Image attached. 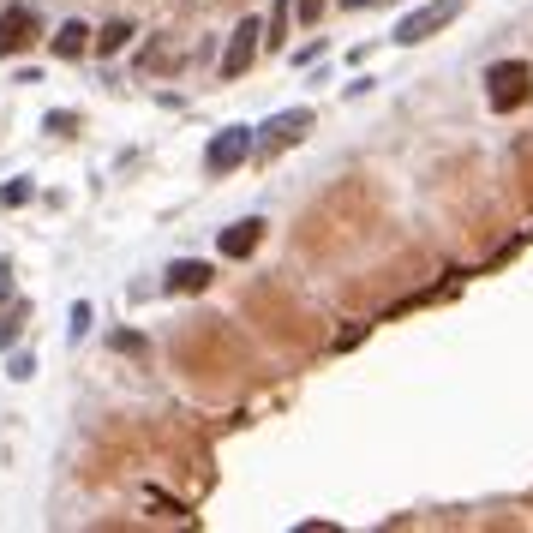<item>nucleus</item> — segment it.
Masks as SVG:
<instances>
[{
    "mask_svg": "<svg viewBox=\"0 0 533 533\" xmlns=\"http://www.w3.org/2000/svg\"><path fill=\"white\" fill-rule=\"evenodd\" d=\"M486 84H492V108L498 114H510V108H522L533 90V66L528 60H498V66H486Z\"/></svg>",
    "mask_w": 533,
    "mask_h": 533,
    "instance_id": "nucleus-1",
    "label": "nucleus"
},
{
    "mask_svg": "<svg viewBox=\"0 0 533 533\" xmlns=\"http://www.w3.org/2000/svg\"><path fill=\"white\" fill-rule=\"evenodd\" d=\"M12 300V264H0V306Z\"/></svg>",
    "mask_w": 533,
    "mask_h": 533,
    "instance_id": "nucleus-17",
    "label": "nucleus"
},
{
    "mask_svg": "<svg viewBox=\"0 0 533 533\" xmlns=\"http://www.w3.org/2000/svg\"><path fill=\"white\" fill-rule=\"evenodd\" d=\"M48 42H54V54H60V60H78V54L90 48V30H84L78 18H66V24H60V30H54Z\"/></svg>",
    "mask_w": 533,
    "mask_h": 533,
    "instance_id": "nucleus-8",
    "label": "nucleus"
},
{
    "mask_svg": "<svg viewBox=\"0 0 533 533\" xmlns=\"http://www.w3.org/2000/svg\"><path fill=\"white\" fill-rule=\"evenodd\" d=\"M210 264L204 258H180V264H168V294H204L210 288Z\"/></svg>",
    "mask_w": 533,
    "mask_h": 533,
    "instance_id": "nucleus-6",
    "label": "nucleus"
},
{
    "mask_svg": "<svg viewBox=\"0 0 533 533\" xmlns=\"http://www.w3.org/2000/svg\"><path fill=\"white\" fill-rule=\"evenodd\" d=\"M258 36H264V24H258V18H240V24H234V42H228V54H222V78H240V72L252 66Z\"/></svg>",
    "mask_w": 533,
    "mask_h": 533,
    "instance_id": "nucleus-5",
    "label": "nucleus"
},
{
    "mask_svg": "<svg viewBox=\"0 0 533 533\" xmlns=\"http://www.w3.org/2000/svg\"><path fill=\"white\" fill-rule=\"evenodd\" d=\"M258 240H264V222H258V216L228 222V228H222V258H246V252H258Z\"/></svg>",
    "mask_w": 533,
    "mask_h": 533,
    "instance_id": "nucleus-7",
    "label": "nucleus"
},
{
    "mask_svg": "<svg viewBox=\"0 0 533 533\" xmlns=\"http://www.w3.org/2000/svg\"><path fill=\"white\" fill-rule=\"evenodd\" d=\"M30 198V180H12V186H0V210H18Z\"/></svg>",
    "mask_w": 533,
    "mask_h": 533,
    "instance_id": "nucleus-12",
    "label": "nucleus"
},
{
    "mask_svg": "<svg viewBox=\"0 0 533 533\" xmlns=\"http://www.w3.org/2000/svg\"><path fill=\"white\" fill-rule=\"evenodd\" d=\"M126 36H132V24H126V18L102 24V36H96V54H120V48H126Z\"/></svg>",
    "mask_w": 533,
    "mask_h": 533,
    "instance_id": "nucleus-10",
    "label": "nucleus"
},
{
    "mask_svg": "<svg viewBox=\"0 0 533 533\" xmlns=\"http://www.w3.org/2000/svg\"><path fill=\"white\" fill-rule=\"evenodd\" d=\"M456 12H462V0H432V6H420V12H408V18H396V42H426V36L444 30Z\"/></svg>",
    "mask_w": 533,
    "mask_h": 533,
    "instance_id": "nucleus-3",
    "label": "nucleus"
},
{
    "mask_svg": "<svg viewBox=\"0 0 533 533\" xmlns=\"http://www.w3.org/2000/svg\"><path fill=\"white\" fill-rule=\"evenodd\" d=\"M84 330H90V306L78 300V306H72V336H84Z\"/></svg>",
    "mask_w": 533,
    "mask_h": 533,
    "instance_id": "nucleus-15",
    "label": "nucleus"
},
{
    "mask_svg": "<svg viewBox=\"0 0 533 533\" xmlns=\"http://www.w3.org/2000/svg\"><path fill=\"white\" fill-rule=\"evenodd\" d=\"M318 12H324V0H300V24H318Z\"/></svg>",
    "mask_w": 533,
    "mask_h": 533,
    "instance_id": "nucleus-16",
    "label": "nucleus"
},
{
    "mask_svg": "<svg viewBox=\"0 0 533 533\" xmlns=\"http://www.w3.org/2000/svg\"><path fill=\"white\" fill-rule=\"evenodd\" d=\"M18 330H24V306H12V312L0 318V348H12V342H18Z\"/></svg>",
    "mask_w": 533,
    "mask_h": 533,
    "instance_id": "nucleus-11",
    "label": "nucleus"
},
{
    "mask_svg": "<svg viewBox=\"0 0 533 533\" xmlns=\"http://www.w3.org/2000/svg\"><path fill=\"white\" fill-rule=\"evenodd\" d=\"M6 372H12V378H18V384H24V378H30V372H36V360H30V354H12V366H6Z\"/></svg>",
    "mask_w": 533,
    "mask_h": 533,
    "instance_id": "nucleus-14",
    "label": "nucleus"
},
{
    "mask_svg": "<svg viewBox=\"0 0 533 533\" xmlns=\"http://www.w3.org/2000/svg\"><path fill=\"white\" fill-rule=\"evenodd\" d=\"M36 30H42V18H36V6H24V0H12V6L0 12V54H24V48L36 42Z\"/></svg>",
    "mask_w": 533,
    "mask_h": 533,
    "instance_id": "nucleus-4",
    "label": "nucleus"
},
{
    "mask_svg": "<svg viewBox=\"0 0 533 533\" xmlns=\"http://www.w3.org/2000/svg\"><path fill=\"white\" fill-rule=\"evenodd\" d=\"M306 126H312V114H306V108H294V114H282V120L270 126V144H288V138H300Z\"/></svg>",
    "mask_w": 533,
    "mask_h": 533,
    "instance_id": "nucleus-9",
    "label": "nucleus"
},
{
    "mask_svg": "<svg viewBox=\"0 0 533 533\" xmlns=\"http://www.w3.org/2000/svg\"><path fill=\"white\" fill-rule=\"evenodd\" d=\"M282 30H288V0H276V12H270V36H264V42H282Z\"/></svg>",
    "mask_w": 533,
    "mask_h": 533,
    "instance_id": "nucleus-13",
    "label": "nucleus"
},
{
    "mask_svg": "<svg viewBox=\"0 0 533 533\" xmlns=\"http://www.w3.org/2000/svg\"><path fill=\"white\" fill-rule=\"evenodd\" d=\"M252 150H258L252 126H222V132L210 138V150H204V168H210V174H228V168H240Z\"/></svg>",
    "mask_w": 533,
    "mask_h": 533,
    "instance_id": "nucleus-2",
    "label": "nucleus"
}]
</instances>
